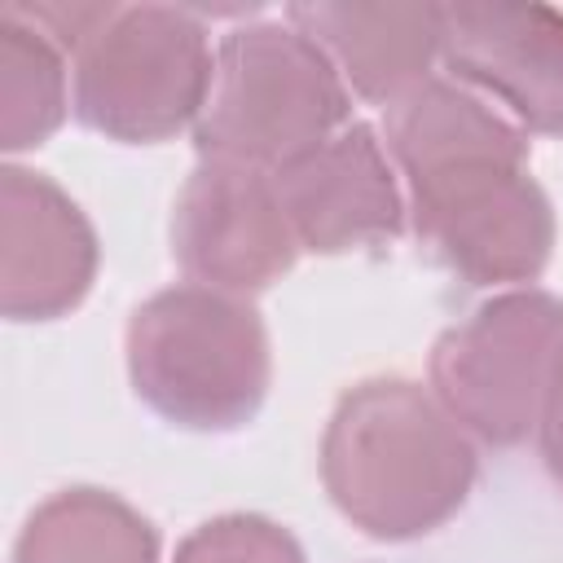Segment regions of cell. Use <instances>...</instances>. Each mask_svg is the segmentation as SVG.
Here are the masks:
<instances>
[{
    "instance_id": "obj_1",
    "label": "cell",
    "mask_w": 563,
    "mask_h": 563,
    "mask_svg": "<svg viewBox=\"0 0 563 563\" xmlns=\"http://www.w3.org/2000/svg\"><path fill=\"white\" fill-rule=\"evenodd\" d=\"M418 246L466 286H528L554 255V207L528 172V132L431 75L383 119Z\"/></svg>"
},
{
    "instance_id": "obj_2",
    "label": "cell",
    "mask_w": 563,
    "mask_h": 563,
    "mask_svg": "<svg viewBox=\"0 0 563 563\" xmlns=\"http://www.w3.org/2000/svg\"><path fill=\"white\" fill-rule=\"evenodd\" d=\"M475 475L471 435L413 378H365L330 409L321 484L334 510L374 541L444 528L466 506Z\"/></svg>"
},
{
    "instance_id": "obj_3",
    "label": "cell",
    "mask_w": 563,
    "mask_h": 563,
    "mask_svg": "<svg viewBox=\"0 0 563 563\" xmlns=\"http://www.w3.org/2000/svg\"><path fill=\"white\" fill-rule=\"evenodd\" d=\"M123 352L136 400L180 431H242L273 387V343L255 303L198 282L150 295L128 317Z\"/></svg>"
},
{
    "instance_id": "obj_4",
    "label": "cell",
    "mask_w": 563,
    "mask_h": 563,
    "mask_svg": "<svg viewBox=\"0 0 563 563\" xmlns=\"http://www.w3.org/2000/svg\"><path fill=\"white\" fill-rule=\"evenodd\" d=\"M347 123L352 92L334 62L286 18H264L220 35L194 150L198 158L277 172Z\"/></svg>"
},
{
    "instance_id": "obj_5",
    "label": "cell",
    "mask_w": 563,
    "mask_h": 563,
    "mask_svg": "<svg viewBox=\"0 0 563 563\" xmlns=\"http://www.w3.org/2000/svg\"><path fill=\"white\" fill-rule=\"evenodd\" d=\"M216 75V48L198 9L119 4L75 53L70 110L119 145H158L194 128Z\"/></svg>"
},
{
    "instance_id": "obj_6",
    "label": "cell",
    "mask_w": 563,
    "mask_h": 563,
    "mask_svg": "<svg viewBox=\"0 0 563 563\" xmlns=\"http://www.w3.org/2000/svg\"><path fill=\"white\" fill-rule=\"evenodd\" d=\"M559 352L563 299L537 286L501 290L435 339L431 396L466 435L515 449L541 427Z\"/></svg>"
},
{
    "instance_id": "obj_7",
    "label": "cell",
    "mask_w": 563,
    "mask_h": 563,
    "mask_svg": "<svg viewBox=\"0 0 563 563\" xmlns=\"http://www.w3.org/2000/svg\"><path fill=\"white\" fill-rule=\"evenodd\" d=\"M299 251L273 172L198 158L172 207V260L189 282L251 299L282 282Z\"/></svg>"
},
{
    "instance_id": "obj_8",
    "label": "cell",
    "mask_w": 563,
    "mask_h": 563,
    "mask_svg": "<svg viewBox=\"0 0 563 563\" xmlns=\"http://www.w3.org/2000/svg\"><path fill=\"white\" fill-rule=\"evenodd\" d=\"M449 79L537 136H563V9L537 0L440 4Z\"/></svg>"
},
{
    "instance_id": "obj_9",
    "label": "cell",
    "mask_w": 563,
    "mask_h": 563,
    "mask_svg": "<svg viewBox=\"0 0 563 563\" xmlns=\"http://www.w3.org/2000/svg\"><path fill=\"white\" fill-rule=\"evenodd\" d=\"M277 198L303 251L347 255L387 246L405 233L409 202L396 163L369 123H347L308 154L273 172Z\"/></svg>"
},
{
    "instance_id": "obj_10",
    "label": "cell",
    "mask_w": 563,
    "mask_h": 563,
    "mask_svg": "<svg viewBox=\"0 0 563 563\" xmlns=\"http://www.w3.org/2000/svg\"><path fill=\"white\" fill-rule=\"evenodd\" d=\"M101 246L79 202L44 172L0 167V308L9 321H57L97 282Z\"/></svg>"
},
{
    "instance_id": "obj_11",
    "label": "cell",
    "mask_w": 563,
    "mask_h": 563,
    "mask_svg": "<svg viewBox=\"0 0 563 563\" xmlns=\"http://www.w3.org/2000/svg\"><path fill=\"white\" fill-rule=\"evenodd\" d=\"M299 26L343 75L347 92L369 106H396L431 79L440 62V4H365V0H308L286 4Z\"/></svg>"
},
{
    "instance_id": "obj_12",
    "label": "cell",
    "mask_w": 563,
    "mask_h": 563,
    "mask_svg": "<svg viewBox=\"0 0 563 563\" xmlns=\"http://www.w3.org/2000/svg\"><path fill=\"white\" fill-rule=\"evenodd\" d=\"M13 563H158V532L119 493L79 484L26 515Z\"/></svg>"
},
{
    "instance_id": "obj_13",
    "label": "cell",
    "mask_w": 563,
    "mask_h": 563,
    "mask_svg": "<svg viewBox=\"0 0 563 563\" xmlns=\"http://www.w3.org/2000/svg\"><path fill=\"white\" fill-rule=\"evenodd\" d=\"M70 114L66 53L9 4L0 9V150L44 145Z\"/></svg>"
},
{
    "instance_id": "obj_14",
    "label": "cell",
    "mask_w": 563,
    "mask_h": 563,
    "mask_svg": "<svg viewBox=\"0 0 563 563\" xmlns=\"http://www.w3.org/2000/svg\"><path fill=\"white\" fill-rule=\"evenodd\" d=\"M172 563H308L290 528L264 515H220L198 523Z\"/></svg>"
},
{
    "instance_id": "obj_15",
    "label": "cell",
    "mask_w": 563,
    "mask_h": 563,
    "mask_svg": "<svg viewBox=\"0 0 563 563\" xmlns=\"http://www.w3.org/2000/svg\"><path fill=\"white\" fill-rule=\"evenodd\" d=\"M18 18H26L31 26H40L66 57H75L114 13L119 4H66V0H35V4H9Z\"/></svg>"
},
{
    "instance_id": "obj_16",
    "label": "cell",
    "mask_w": 563,
    "mask_h": 563,
    "mask_svg": "<svg viewBox=\"0 0 563 563\" xmlns=\"http://www.w3.org/2000/svg\"><path fill=\"white\" fill-rule=\"evenodd\" d=\"M541 440V457L554 471V479H563V352L554 361V378H550V396H545V413L537 427Z\"/></svg>"
}]
</instances>
